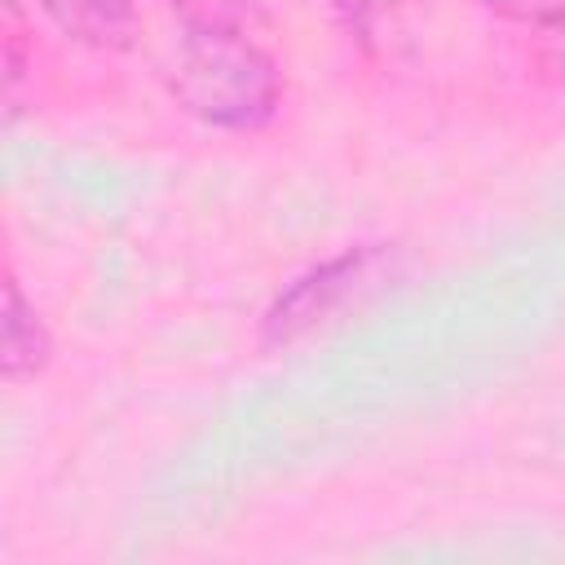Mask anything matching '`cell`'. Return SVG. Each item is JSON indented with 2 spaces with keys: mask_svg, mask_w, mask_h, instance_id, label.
I'll return each mask as SVG.
<instances>
[{
  "mask_svg": "<svg viewBox=\"0 0 565 565\" xmlns=\"http://www.w3.org/2000/svg\"><path fill=\"white\" fill-rule=\"evenodd\" d=\"M490 4L516 22H539V26L565 22V0H490Z\"/></svg>",
  "mask_w": 565,
  "mask_h": 565,
  "instance_id": "cell-5",
  "label": "cell"
},
{
  "mask_svg": "<svg viewBox=\"0 0 565 565\" xmlns=\"http://www.w3.org/2000/svg\"><path fill=\"white\" fill-rule=\"evenodd\" d=\"M49 353V340L40 331V322L31 318V309L22 305L18 282L4 287V375L18 380L26 371H35Z\"/></svg>",
  "mask_w": 565,
  "mask_h": 565,
  "instance_id": "cell-4",
  "label": "cell"
},
{
  "mask_svg": "<svg viewBox=\"0 0 565 565\" xmlns=\"http://www.w3.org/2000/svg\"><path fill=\"white\" fill-rule=\"evenodd\" d=\"M172 93L207 124L252 128L269 119L278 102V71L247 35L230 26H203L181 44Z\"/></svg>",
  "mask_w": 565,
  "mask_h": 565,
  "instance_id": "cell-1",
  "label": "cell"
},
{
  "mask_svg": "<svg viewBox=\"0 0 565 565\" xmlns=\"http://www.w3.org/2000/svg\"><path fill=\"white\" fill-rule=\"evenodd\" d=\"M40 9L79 44L93 49H124L137 31L132 0H40Z\"/></svg>",
  "mask_w": 565,
  "mask_h": 565,
  "instance_id": "cell-3",
  "label": "cell"
},
{
  "mask_svg": "<svg viewBox=\"0 0 565 565\" xmlns=\"http://www.w3.org/2000/svg\"><path fill=\"white\" fill-rule=\"evenodd\" d=\"M371 260H375L371 252H344V256L318 265L313 274H305V278H300L287 296H278V305L269 309V318H265V340L287 344V340H296L300 331L318 327L327 313H335V309L362 287V278L371 274Z\"/></svg>",
  "mask_w": 565,
  "mask_h": 565,
  "instance_id": "cell-2",
  "label": "cell"
}]
</instances>
